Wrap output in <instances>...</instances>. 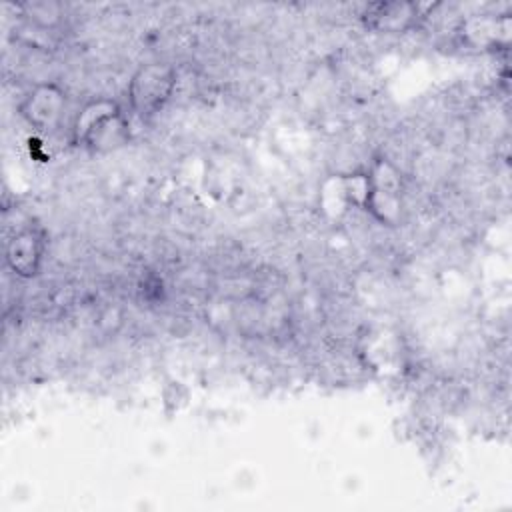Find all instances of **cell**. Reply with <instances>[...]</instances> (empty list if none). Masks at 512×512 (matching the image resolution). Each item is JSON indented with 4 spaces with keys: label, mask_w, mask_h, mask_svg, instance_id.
Listing matches in <instances>:
<instances>
[{
    "label": "cell",
    "mask_w": 512,
    "mask_h": 512,
    "mask_svg": "<svg viewBox=\"0 0 512 512\" xmlns=\"http://www.w3.org/2000/svg\"><path fill=\"white\" fill-rule=\"evenodd\" d=\"M22 16L36 28H54L62 20V6L56 2H24L18 6Z\"/></svg>",
    "instance_id": "obj_10"
},
{
    "label": "cell",
    "mask_w": 512,
    "mask_h": 512,
    "mask_svg": "<svg viewBox=\"0 0 512 512\" xmlns=\"http://www.w3.org/2000/svg\"><path fill=\"white\" fill-rule=\"evenodd\" d=\"M44 254H46V232L40 224L28 222L8 238L4 260H6V266L18 278H34L42 268Z\"/></svg>",
    "instance_id": "obj_6"
},
{
    "label": "cell",
    "mask_w": 512,
    "mask_h": 512,
    "mask_svg": "<svg viewBox=\"0 0 512 512\" xmlns=\"http://www.w3.org/2000/svg\"><path fill=\"white\" fill-rule=\"evenodd\" d=\"M66 106H68L66 90L54 82H42L32 86L24 94L18 110L28 126L40 132H50L60 126Z\"/></svg>",
    "instance_id": "obj_4"
},
{
    "label": "cell",
    "mask_w": 512,
    "mask_h": 512,
    "mask_svg": "<svg viewBox=\"0 0 512 512\" xmlns=\"http://www.w3.org/2000/svg\"><path fill=\"white\" fill-rule=\"evenodd\" d=\"M366 202L364 210L382 226H396L402 220L404 208V180L398 166L378 156L366 170Z\"/></svg>",
    "instance_id": "obj_2"
},
{
    "label": "cell",
    "mask_w": 512,
    "mask_h": 512,
    "mask_svg": "<svg viewBox=\"0 0 512 512\" xmlns=\"http://www.w3.org/2000/svg\"><path fill=\"white\" fill-rule=\"evenodd\" d=\"M362 356L366 358V364H370L374 370H380V372L394 370L398 364H402L400 342L394 334H388L386 330H376L366 334Z\"/></svg>",
    "instance_id": "obj_9"
},
{
    "label": "cell",
    "mask_w": 512,
    "mask_h": 512,
    "mask_svg": "<svg viewBox=\"0 0 512 512\" xmlns=\"http://www.w3.org/2000/svg\"><path fill=\"white\" fill-rule=\"evenodd\" d=\"M424 18L426 14L420 4L402 0L370 2L360 12L364 28L376 34H406L418 28Z\"/></svg>",
    "instance_id": "obj_5"
},
{
    "label": "cell",
    "mask_w": 512,
    "mask_h": 512,
    "mask_svg": "<svg viewBox=\"0 0 512 512\" xmlns=\"http://www.w3.org/2000/svg\"><path fill=\"white\" fill-rule=\"evenodd\" d=\"M366 172L354 174H332L328 176L318 190V202L322 212L336 220L342 218L350 208H362L366 202Z\"/></svg>",
    "instance_id": "obj_7"
},
{
    "label": "cell",
    "mask_w": 512,
    "mask_h": 512,
    "mask_svg": "<svg viewBox=\"0 0 512 512\" xmlns=\"http://www.w3.org/2000/svg\"><path fill=\"white\" fill-rule=\"evenodd\" d=\"M176 88V70L166 62L142 64L128 82V102L132 112L146 120L158 114Z\"/></svg>",
    "instance_id": "obj_3"
},
{
    "label": "cell",
    "mask_w": 512,
    "mask_h": 512,
    "mask_svg": "<svg viewBox=\"0 0 512 512\" xmlns=\"http://www.w3.org/2000/svg\"><path fill=\"white\" fill-rule=\"evenodd\" d=\"M462 44L478 50H494L498 46H508L510 40V20L508 16L478 14L470 16L460 26Z\"/></svg>",
    "instance_id": "obj_8"
},
{
    "label": "cell",
    "mask_w": 512,
    "mask_h": 512,
    "mask_svg": "<svg viewBox=\"0 0 512 512\" xmlns=\"http://www.w3.org/2000/svg\"><path fill=\"white\" fill-rule=\"evenodd\" d=\"M72 144L92 154H108L130 142V122L112 98L86 102L72 122Z\"/></svg>",
    "instance_id": "obj_1"
}]
</instances>
